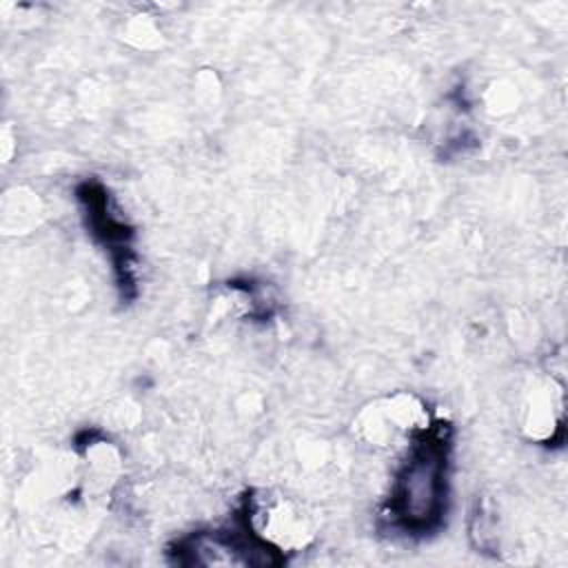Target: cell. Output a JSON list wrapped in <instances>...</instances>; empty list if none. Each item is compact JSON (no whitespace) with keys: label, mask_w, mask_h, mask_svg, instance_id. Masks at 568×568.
I'll use <instances>...</instances> for the list:
<instances>
[{"label":"cell","mask_w":568,"mask_h":568,"mask_svg":"<svg viewBox=\"0 0 568 568\" xmlns=\"http://www.w3.org/2000/svg\"><path fill=\"white\" fill-rule=\"evenodd\" d=\"M448 442L442 430L422 437L404 462L390 495V513L408 532H426L446 510Z\"/></svg>","instance_id":"1"}]
</instances>
